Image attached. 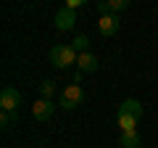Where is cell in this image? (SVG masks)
Listing matches in <instances>:
<instances>
[{"mask_svg": "<svg viewBox=\"0 0 158 148\" xmlns=\"http://www.w3.org/2000/svg\"><path fill=\"white\" fill-rule=\"evenodd\" d=\"M19 103H21V95H19L16 87H3V93H0V106H3V111L16 114V111H19Z\"/></svg>", "mask_w": 158, "mask_h": 148, "instance_id": "cell-4", "label": "cell"}, {"mask_svg": "<svg viewBox=\"0 0 158 148\" xmlns=\"http://www.w3.org/2000/svg\"><path fill=\"white\" fill-rule=\"evenodd\" d=\"M118 146H121V148H140L142 140H140V135H137V132H121Z\"/></svg>", "mask_w": 158, "mask_h": 148, "instance_id": "cell-10", "label": "cell"}, {"mask_svg": "<svg viewBox=\"0 0 158 148\" xmlns=\"http://www.w3.org/2000/svg\"><path fill=\"white\" fill-rule=\"evenodd\" d=\"M118 111H124V114H132V116H137V119H142V103L135 101V98H127V101L118 106Z\"/></svg>", "mask_w": 158, "mask_h": 148, "instance_id": "cell-9", "label": "cell"}, {"mask_svg": "<svg viewBox=\"0 0 158 148\" xmlns=\"http://www.w3.org/2000/svg\"><path fill=\"white\" fill-rule=\"evenodd\" d=\"M85 6V0H69L66 3V8H71V11H77V8H82Z\"/></svg>", "mask_w": 158, "mask_h": 148, "instance_id": "cell-15", "label": "cell"}, {"mask_svg": "<svg viewBox=\"0 0 158 148\" xmlns=\"http://www.w3.org/2000/svg\"><path fill=\"white\" fill-rule=\"evenodd\" d=\"M53 111H56V103L45 101V98L34 101V106H32V114H34V119H37V122H48L53 116Z\"/></svg>", "mask_w": 158, "mask_h": 148, "instance_id": "cell-5", "label": "cell"}, {"mask_svg": "<svg viewBox=\"0 0 158 148\" xmlns=\"http://www.w3.org/2000/svg\"><path fill=\"white\" fill-rule=\"evenodd\" d=\"M116 122H118V127H121V132H137V116H132V114H124V111H118L116 114Z\"/></svg>", "mask_w": 158, "mask_h": 148, "instance_id": "cell-8", "label": "cell"}, {"mask_svg": "<svg viewBox=\"0 0 158 148\" xmlns=\"http://www.w3.org/2000/svg\"><path fill=\"white\" fill-rule=\"evenodd\" d=\"M13 119H16V114H11V111H0V127H3V130H6Z\"/></svg>", "mask_w": 158, "mask_h": 148, "instance_id": "cell-14", "label": "cell"}, {"mask_svg": "<svg viewBox=\"0 0 158 148\" xmlns=\"http://www.w3.org/2000/svg\"><path fill=\"white\" fill-rule=\"evenodd\" d=\"M74 21H77V11H71V8H61V11L56 13V27L61 29V32L71 29Z\"/></svg>", "mask_w": 158, "mask_h": 148, "instance_id": "cell-7", "label": "cell"}, {"mask_svg": "<svg viewBox=\"0 0 158 148\" xmlns=\"http://www.w3.org/2000/svg\"><path fill=\"white\" fill-rule=\"evenodd\" d=\"M77 72H82V74H92V72H98V66H100V61H98V56L95 53H79V58H77Z\"/></svg>", "mask_w": 158, "mask_h": 148, "instance_id": "cell-6", "label": "cell"}, {"mask_svg": "<svg viewBox=\"0 0 158 148\" xmlns=\"http://www.w3.org/2000/svg\"><path fill=\"white\" fill-rule=\"evenodd\" d=\"M118 27H121V16L118 13H106V16L98 19V32L103 37H113L118 32Z\"/></svg>", "mask_w": 158, "mask_h": 148, "instance_id": "cell-3", "label": "cell"}, {"mask_svg": "<svg viewBox=\"0 0 158 148\" xmlns=\"http://www.w3.org/2000/svg\"><path fill=\"white\" fill-rule=\"evenodd\" d=\"M53 93H56V85H53L50 80H45L42 85H40V95L45 98V101H50V98H53Z\"/></svg>", "mask_w": 158, "mask_h": 148, "instance_id": "cell-12", "label": "cell"}, {"mask_svg": "<svg viewBox=\"0 0 158 148\" xmlns=\"http://www.w3.org/2000/svg\"><path fill=\"white\" fill-rule=\"evenodd\" d=\"M129 8V0H111L108 3V11L111 13H121V11H127Z\"/></svg>", "mask_w": 158, "mask_h": 148, "instance_id": "cell-13", "label": "cell"}, {"mask_svg": "<svg viewBox=\"0 0 158 148\" xmlns=\"http://www.w3.org/2000/svg\"><path fill=\"white\" fill-rule=\"evenodd\" d=\"M71 48L77 53H87L90 50V37H87V34H77V37L71 40Z\"/></svg>", "mask_w": 158, "mask_h": 148, "instance_id": "cell-11", "label": "cell"}, {"mask_svg": "<svg viewBox=\"0 0 158 148\" xmlns=\"http://www.w3.org/2000/svg\"><path fill=\"white\" fill-rule=\"evenodd\" d=\"M85 103V90H82V85H69L66 90L61 93V98H58V106L63 108V111H74L77 106H82Z\"/></svg>", "mask_w": 158, "mask_h": 148, "instance_id": "cell-2", "label": "cell"}, {"mask_svg": "<svg viewBox=\"0 0 158 148\" xmlns=\"http://www.w3.org/2000/svg\"><path fill=\"white\" fill-rule=\"evenodd\" d=\"M77 58H79V53L74 50L71 45H56V48H50V63L56 69H69L71 63H77Z\"/></svg>", "mask_w": 158, "mask_h": 148, "instance_id": "cell-1", "label": "cell"}]
</instances>
